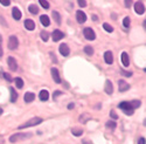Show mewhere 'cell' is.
Masks as SVG:
<instances>
[{"label": "cell", "mask_w": 146, "mask_h": 144, "mask_svg": "<svg viewBox=\"0 0 146 144\" xmlns=\"http://www.w3.org/2000/svg\"><path fill=\"white\" fill-rule=\"evenodd\" d=\"M43 122V119L41 118V117H33V118H31L29 121H27L26 123H23V124H21V125H19L18 127V129H26V128H31V127H35V125H38V124H40V123H42Z\"/></svg>", "instance_id": "cell-1"}, {"label": "cell", "mask_w": 146, "mask_h": 144, "mask_svg": "<svg viewBox=\"0 0 146 144\" xmlns=\"http://www.w3.org/2000/svg\"><path fill=\"white\" fill-rule=\"evenodd\" d=\"M32 137V134L31 133H27V134H14L9 137V142L11 143H17L19 141H23V139H27V138H31Z\"/></svg>", "instance_id": "cell-2"}, {"label": "cell", "mask_w": 146, "mask_h": 144, "mask_svg": "<svg viewBox=\"0 0 146 144\" xmlns=\"http://www.w3.org/2000/svg\"><path fill=\"white\" fill-rule=\"evenodd\" d=\"M118 108H120L125 115H132L133 111H135V110L132 109V107H131V104L129 102H120L118 104Z\"/></svg>", "instance_id": "cell-3"}, {"label": "cell", "mask_w": 146, "mask_h": 144, "mask_svg": "<svg viewBox=\"0 0 146 144\" xmlns=\"http://www.w3.org/2000/svg\"><path fill=\"white\" fill-rule=\"evenodd\" d=\"M18 46H19V40H18V38L15 37V35H12V37H9V39H8V48L11 51H14V49H17L18 48Z\"/></svg>", "instance_id": "cell-4"}, {"label": "cell", "mask_w": 146, "mask_h": 144, "mask_svg": "<svg viewBox=\"0 0 146 144\" xmlns=\"http://www.w3.org/2000/svg\"><path fill=\"white\" fill-rule=\"evenodd\" d=\"M83 35L87 40H95L96 39V34H95L94 29L90 27H87V28L83 29Z\"/></svg>", "instance_id": "cell-5"}, {"label": "cell", "mask_w": 146, "mask_h": 144, "mask_svg": "<svg viewBox=\"0 0 146 144\" xmlns=\"http://www.w3.org/2000/svg\"><path fill=\"white\" fill-rule=\"evenodd\" d=\"M7 65H8L9 69H11V70H13V71H15V70L18 69L17 60H15L13 56H8V57H7Z\"/></svg>", "instance_id": "cell-6"}, {"label": "cell", "mask_w": 146, "mask_h": 144, "mask_svg": "<svg viewBox=\"0 0 146 144\" xmlns=\"http://www.w3.org/2000/svg\"><path fill=\"white\" fill-rule=\"evenodd\" d=\"M58 51H60V53L62 56H68L69 53H70V48L68 47L67 43H61L60 47H58Z\"/></svg>", "instance_id": "cell-7"}, {"label": "cell", "mask_w": 146, "mask_h": 144, "mask_svg": "<svg viewBox=\"0 0 146 144\" xmlns=\"http://www.w3.org/2000/svg\"><path fill=\"white\" fill-rule=\"evenodd\" d=\"M135 11H136V13L139 14V15L144 14V12H145V5L141 1H137L135 4Z\"/></svg>", "instance_id": "cell-8"}, {"label": "cell", "mask_w": 146, "mask_h": 144, "mask_svg": "<svg viewBox=\"0 0 146 144\" xmlns=\"http://www.w3.org/2000/svg\"><path fill=\"white\" fill-rule=\"evenodd\" d=\"M63 38H64V33L61 32L60 29H55L53 32V41L57 42V41H60L61 39H63Z\"/></svg>", "instance_id": "cell-9"}, {"label": "cell", "mask_w": 146, "mask_h": 144, "mask_svg": "<svg viewBox=\"0 0 146 144\" xmlns=\"http://www.w3.org/2000/svg\"><path fill=\"white\" fill-rule=\"evenodd\" d=\"M104 90L108 95H111L113 93V85L110 80H106L105 81V85H104Z\"/></svg>", "instance_id": "cell-10"}, {"label": "cell", "mask_w": 146, "mask_h": 144, "mask_svg": "<svg viewBox=\"0 0 146 144\" xmlns=\"http://www.w3.org/2000/svg\"><path fill=\"white\" fill-rule=\"evenodd\" d=\"M76 20H77L78 23L86 22L87 21V14L84 13V12H82V11H77L76 12Z\"/></svg>", "instance_id": "cell-11"}, {"label": "cell", "mask_w": 146, "mask_h": 144, "mask_svg": "<svg viewBox=\"0 0 146 144\" xmlns=\"http://www.w3.org/2000/svg\"><path fill=\"white\" fill-rule=\"evenodd\" d=\"M50 73H52V77L56 83H61V77H60V73H58V69L57 68H52L50 69Z\"/></svg>", "instance_id": "cell-12"}, {"label": "cell", "mask_w": 146, "mask_h": 144, "mask_svg": "<svg viewBox=\"0 0 146 144\" xmlns=\"http://www.w3.org/2000/svg\"><path fill=\"white\" fill-rule=\"evenodd\" d=\"M118 87H119V91H121V93L130 89V85L126 83L124 80H119L118 81Z\"/></svg>", "instance_id": "cell-13"}, {"label": "cell", "mask_w": 146, "mask_h": 144, "mask_svg": "<svg viewBox=\"0 0 146 144\" xmlns=\"http://www.w3.org/2000/svg\"><path fill=\"white\" fill-rule=\"evenodd\" d=\"M12 17H13L14 20H20L22 14H21V11L18 8V7H13V9H12Z\"/></svg>", "instance_id": "cell-14"}, {"label": "cell", "mask_w": 146, "mask_h": 144, "mask_svg": "<svg viewBox=\"0 0 146 144\" xmlns=\"http://www.w3.org/2000/svg\"><path fill=\"white\" fill-rule=\"evenodd\" d=\"M104 61L108 63V65H111L113 62V55L110 51H108L104 53Z\"/></svg>", "instance_id": "cell-15"}, {"label": "cell", "mask_w": 146, "mask_h": 144, "mask_svg": "<svg viewBox=\"0 0 146 144\" xmlns=\"http://www.w3.org/2000/svg\"><path fill=\"white\" fill-rule=\"evenodd\" d=\"M121 63H123L124 67H129L130 66V57H129V54L126 52L121 53Z\"/></svg>", "instance_id": "cell-16"}, {"label": "cell", "mask_w": 146, "mask_h": 144, "mask_svg": "<svg viewBox=\"0 0 146 144\" xmlns=\"http://www.w3.org/2000/svg\"><path fill=\"white\" fill-rule=\"evenodd\" d=\"M23 25H25V28L28 29V31H33V29L35 28V22H34L32 19H27V20H25Z\"/></svg>", "instance_id": "cell-17"}, {"label": "cell", "mask_w": 146, "mask_h": 144, "mask_svg": "<svg viewBox=\"0 0 146 144\" xmlns=\"http://www.w3.org/2000/svg\"><path fill=\"white\" fill-rule=\"evenodd\" d=\"M34 99H35V94L34 93H26L25 95H23V101H25L26 103L33 102Z\"/></svg>", "instance_id": "cell-18"}, {"label": "cell", "mask_w": 146, "mask_h": 144, "mask_svg": "<svg viewBox=\"0 0 146 144\" xmlns=\"http://www.w3.org/2000/svg\"><path fill=\"white\" fill-rule=\"evenodd\" d=\"M9 89V95H11V102L12 103H14V102H17V100H18V93L15 91V89L14 88H8Z\"/></svg>", "instance_id": "cell-19"}, {"label": "cell", "mask_w": 146, "mask_h": 144, "mask_svg": "<svg viewBox=\"0 0 146 144\" xmlns=\"http://www.w3.org/2000/svg\"><path fill=\"white\" fill-rule=\"evenodd\" d=\"M40 21H41V23L44 27H48L50 25V20H49V18H48L47 15H41L40 17Z\"/></svg>", "instance_id": "cell-20"}, {"label": "cell", "mask_w": 146, "mask_h": 144, "mask_svg": "<svg viewBox=\"0 0 146 144\" xmlns=\"http://www.w3.org/2000/svg\"><path fill=\"white\" fill-rule=\"evenodd\" d=\"M39 97H40V100H41V101H47L48 99H49V93L43 89V90H41V91H40Z\"/></svg>", "instance_id": "cell-21"}, {"label": "cell", "mask_w": 146, "mask_h": 144, "mask_svg": "<svg viewBox=\"0 0 146 144\" xmlns=\"http://www.w3.org/2000/svg\"><path fill=\"white\" fill-rule=\"evenodd\" d=\"M53 18H54V20H55V22L57 23V25H61V15H60V13L57 11H53Z\"/></svg>", "instance_id": "cell-22"}, {"label": "cell", "mask_w": 146, "mask_h": 144, "mask_svg": "<svg viewBox=\"0 0 146 144\" xmlns=\"http://www.w3.org/2000/svg\"><path fill=\"white\" fill-rule=\"evenodd\" d=\"M71 133H72V135H74V136L80 137V136L83 135V130L82 129H78V128H74V129H71Z\"/></svg>", "instance_id": "cell-23"}, {"label": "cell", "mask_w": 146, "mask_h": 144, "mask_svg": "<svg viewBox=\"0 0 146 144\" xmlns=\"http://www.w3.org/2000/svg\"><path fill=\"white\" fill-rule=\"evenodd\" d=\"M14 82H15V86L18 89H21L23 87V80L21 77H15L14 79Z\"/></svg>", "instance_id": "cell-24"}, {"label": "cell", "mask_w": 146, "mask_h": 144, "mask_svg": "<svg viewBox=\"0 0 146 144\" xmlns=\"http://www.w3.org/2000/svg\"><path fill=\"white\" fill-rule=\"evenodd\" d=\"M28 11L31 12L32 14H38L39 13V7L36 5H29L28 6Z\"/></svg>", "instance_id": "cell-25"}, {"label": "cell", "mask_w": 146, "mask_h": 144, "mask_svg": "<svg viewBox=\"0 0 146 144\" xmlns=\"http://www.w3.org/2000/svg\"><path fill=\"white\" fill-rule=\"evenodd\" d=\"M40 37H41V39H42L44 42H47L48 39H49V34H48V32H46V31H42V32L40 33Z\"/></svg>", "instance_id": "cell-26"}, {"label": "cell", "mask_w": 146, "mask_h": 144, "mask_svg": "<svg viewBox=\"0 0 146 144\" xmlns=\"http://www.w3.org/2000/svg\"><path fill=\"white\" fill-rule=\"evenodd\" d=\"M130 104H131V107H132V109L135 110V109H137V108H139V107H140L141 102H140V101H137V100H135V101L130 102Z\"/></svg>", "instance_id": "cell-27"}, {"label": "cell", "mask_w": 146, "mask_h": 144, "mask_svg": "<svg viewBox=\"0 0 146 144\" xmlns=\"http://www.w3.org/2000/svg\"><path fill=\"white\" fill-rule=\"evenodd\" d=\"M103 28H104L106 32H109V33H112V32H113V27H112L111 25H109L108 22H104V23H103Z\"/></svg>", "instance_id": "cell-28"}, {"label": "cell", "mask_w": 146, "mask_h": 144, "mask_svg": "<svg viewBox=\"0 0 146 144\" xmlns=\"http://www.w3.org/2000/svg\"><path fill=\"white\" fill-rule=\"evenodd\" d=\"M105 125H106V128H108V129H111V130L116 129V127H117L116 122H113V121H108Z\"/></svg>", "instance_id": "cell-29"}, {"label": "cell", "mask_w": 146, "mask_h": 144, "mask_svg": "<svg viewBox=\"0 0 146 144\" xmlns=\"http://www.w3.org/2000/svg\"><path fill=\"white\" fill-rule=\"evenodd\" d=\"M84 53H86L87 55H92L94 54V48L90 47V46H86L84 47Z\"/></svg>", "instance_id": "cell-30"}, {"label": "cell", "mask_w": 146, "mask_h": 144, "mask_svg": "<svg viewBox=\"0 0 146 144\" xmlns=\"http://www.w3.org/2000/svg\"><path fill=\"white\" fill-rule=\"evenodd\" d=\"M88 119H90V117H89V115L88 114H84V115H81V117H80V122H82V123H86Z\"/></svg>", "instance_id": "cell-31"}, {"label": "cell", "mask_w": 146, "mask_h": 144, "mask_svg": "<svg viewBox=\"0 0 146 144\" xmlns=\"http://www.w3.org/2000/svg\"><path fill=\"white\" fill-rule=\"evenodd\" d=\"M39 4H40V5H41L43 8H46V9L49 8V3L46 1V0H39Z\"/></svg>", "instance_id": "cell-32"}, {"label": "cell", "mask_w": 146, "mask_h": 144, "mask_svg": "<svg viewBox=\"0 0 146 144\" xmlns=\"http://www.w3.org/2000/svg\"><path fill=\"white\" fill-rule=\"evenodd\" d=\"M0 76H4V79L7 81V82H12V77H11V75L9 74H7V73H0Z\"/></svg>", "instance_id": "cell-33"}, {"label": "cell", "mask_w": 146, "mask_h": 144, "mask_svg": "<svg viewBox=\"0 0 146 144\" xmlns=\"http://www.w3.org/2000/svg\"><path fill=\"white\" fill-rule=\"evenodd\" d=\"M130 22H131V20H130V18L129 17H125L124 19H123V25H124V27H130Z\"/></svg>", "instance_id": "cell-34"}, {"label": "cell", "mask_w": 146, "mask_h": 144, "mask_svg": "<svg viewBox=\"0 0 146 144\" xmlns=\"http://www.w3.org/2000/svg\"><path fill=\"white\" fill-rule=\"evenodd\" d=\"M120 74H121V75H124V76H126V77L132 76V73H131V71H126V70H124V69H120Z\"/></svg>", "instance_id": "cell-35"}, {"label": "cell", "mask_w": 146, "mask_h": 144, "mask_svg": "<svg viewBox=\"0 0 146 144\" xmlns=\"http://www.w3.org/2000/svg\"><path fill=\"white\" fill-rule=\"evenodd\" d=\"M110 117H112L113 119H118V115L116 114L115 110H111V111H110Z\"/></svg>", "instance_id": "cell-36"}, {"label": "cell", "mask_w": 146, "mask_h": 144, "mask_svg": "<svg viewBox=\"0 0 146 144\" xmlns=\"http://www.w3.org/2000/svg\"><path fill=\"white\" fill-rule=\"evenodd\" d=\"M78 5L81 6V7H86L87 6V1H86V0H78Z\"/></svg>", "instance_id": "cell-37"}, {"label": "cell", "mask_w": 146, "mask_h": 144, "mask_svg": "<svg viewBox=\"0 0 146 144\" xmlns=\"http://www.w3.org/2000/svg\"><path fill=\"white\" fill-rule=\"evenodd\" d=\"M0 4L4 5V6H8L11 4V1H9V0H0Z\"/></svg>", "instance_id": "cell-38"}, {"label": "cell", "mask_w": 146, "mask_h": 144, "mask_svg": "<svg viewBox=\"0 0 146 144\" xmlns=\"http://www.w3.org/2000/svg\"><path fill=\"white\" fill-rule=\"evenodd\" d=\"M62 94H63L62 91H60V90H56V91H55V93L53 94V97H54V99H56V97H57V96H60V95H62Z\"/></svg>", "instance_id": "cell-39"}, {"label": "cell", "mask_w": 146, "mask_h": 144, "mask_svg": "<svg viewBox=\"0 0 146 144\" xmlns=\"http://www.w3.org/2000/svg\"><path fill=\"white\" fill-rule=\"evenodd\" d=\"M138 144H146L145 138H144V137H140V138L138 139Z\"/></svg>", "instance_id": "cell-40"}, {"label": "cell", "mask_w": 146, "mask_h": 144, "mask_svg": "<svg viewBox=\"0 0 146 144\" xmlns=\"http://www.w3.org/2000/svg\"><path fill=\"white\" fill-rule=\"evenodd\" d=\"M50 56H52V59H53V62H55V63H56V62H57V59H56V56H55L53 53H50Z\"/></svg>", "instance_id": "cell-41"}, {"label": "cell", "mask_w": 146, "mask_h": 144, "mask_svg": "<svg viewBox=\"0 0 146 144\" xmlns=\"http://www.w3.org/2000/svg\"><path fill=\"white\" fill-rule=\"evenodd\" d=\"M74 107H75V104H74V103H70V104L68 105V109H69V110H71V109H74Z\"/></svg>", "instance_id": "cell-42"}, {"label": "cell", "mask_w": 146, "mask_h": 144, "mask_svg": "<svg viewBox=\"0 0 146 144\" xmlns=\"http://www.w3.org/2000/svg\"><path fill=\"white\" fill-rule=\"evenodd\" d=\"M131 4H132V1H127V0H126V1H125V7H130Z\"/></svg>", "instance_id": "cell-43"}, {"label": "cell", "mask_w": 146, "mask_h": 144, "mask_svg": "<svg viewBox=\"0 0 146 144\" xmlns=\"http://www.w3.org/2000/svg\"><path fill=\"white\" fill-rule=\"evenodd\" d=\"M3 54H4V52H3V48H1V46H0V57L3 56Z\"/></svg>", "instance_id": "cell-44"}, {"label": "cell", "mask_w": 146, "mask_h": 144, "mask_svg": "<svg viewBox=\"0 0 146 144\" xmlns=\"http://www.w3.org/2000/svg\"><path fill=\"white\" fill-rule=\"evenodd\" d=\"M143 26H144V28H145V31H146V20H144V22H143Z\"/></svg>", "instance_id": "cell-45"}, {"label": "cell", "mask_w": 146, "mask_h": 144, "mask_svg": "<svg viewBox=\"0 0 146 144\" xmlns=\"http://www.w3.org/2000/svg\"><path fill=\"white\" fill-rule=\"evenodd\" d=\"M3 113H4V110H3V108H0V116L3 115Z\"/></svg>", "instance_id": "cell-46"}, {"label": "cell", "mask_w": 146, "mask_h": 144, "mask_svg": "<svg viewBox=\"0 0 146 144\" xmlns=\"http://www.w3.org/2000/svg\"><path fill=\"white\" fill-rule=\"evenodd\" d=\"M1 42H3V37L0 35V43H1Z\"/></svg>", "instance_id": "cell-47"}, {"label": "cell", "mask_w": 146, "mask_h": 144, "mask_svg": "<svg viewBox=\"0 0 146 144\" xmlns=\"http://www.w3.org/2000/svg\"><path fill=\"white\" fill-rule=\"evenodd\" d=\"M144 125H145V127H146V118H145V119H144Z\"/></svg>", "instance_id": "cell-48"}, {"label": "cell", "mask_w": 146, "mask_h": 144, "mask_svg": "<svg viewBox=\"0 0 146 144\" xmlns=\"http://www.w3.org/2000/svg\"><path fill=\"white\" fill-rule=\"evenodd\" d=\"M144 71H145V73H146V68H145V69H144Z\"/></svg>", "instance_id": "cell-49"}]
</instances>
